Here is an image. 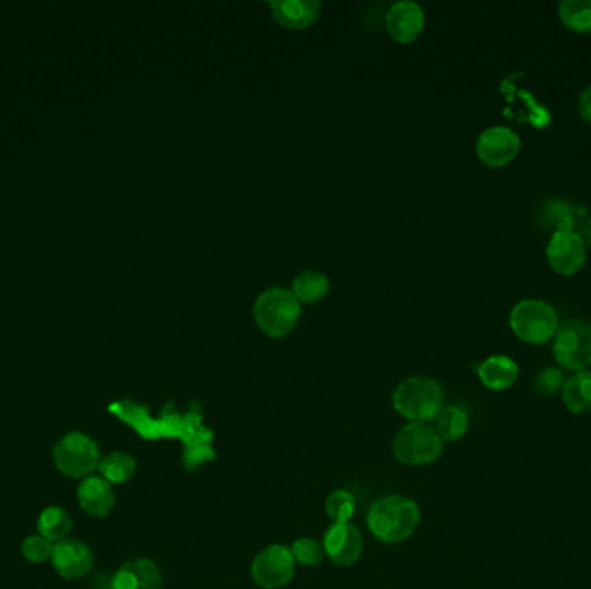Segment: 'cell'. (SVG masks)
Wrapping results in <instances>:
<instances>
[{"label":"cell","instance_id":"17","mask_svg":"<svg viewBox=\"0 0 591 589\" xmlns=\"http://www.w3.org/2000/svg\"><path fill=\"white\" fill-rule=\"evenodd\" d=\"M477 374L484 386L491 391H505L519 379V367L510 356L495 355L477 367Z\"/></svg>","mask_w":591,"mask_h":589},{"label":"cell","instance_id":"3","mask_svg":"<svg viewBox=\"0 0 591 589\" xmlns=\"http://www.w3.org/2000/svg\"><path fill=\"white\" fill-rule=\"evenodd\" d=\"M393 405L403 417L426 424L436 420L443 408V391L438 382L429 377H408L393 394Z\"/></svg>","mask_w":591,"mask_h":589},{"label":"cell","instance_id":"19","mask_svg":"<svg viewBox=\"0 0 591 589\" xmlns=\"http://www.w3.org/2000/svg\"><path fill=\"white\" fill-rule=\"evenodd\" d=\"M71 527H73V522H71L70 513L66 512L64 508L56 507V505L44 508L37 520V531L40 536L49 539L54 545L68 539Z\"/></svg>","mask_w":591,"mask_h":589},{"label":"cell","instance_id":"20","mask_svg":"<svg viewBox=\"0 0 591 589\" xmlns=\"http://www.w3.org/2000/svg\"><path fill=\"white\" fill-rule=\"evenodd\" d=\"M329 280L324 273L315 270H306L299 273L293 282V294L298 298L299 303H318L329 294Z\"/></svg>","mask_w":591,"mask_h":589},{"label":"cell","instance_id":"10","mask_svg":"<svg viewBox=\"0 0 591 589\" xmlns=\"http://www.w3.org/2000/svg\"><path fill=\"white\" fill-rule=\"evenodd\" d=\"M547 258L555 272L571 277L585 266L586 247L576 230H557L548 241Z\"/></svg>","mask_w":591,"mask_h":589},{"label":"cell","instance_id":"14","mask_svg":"<svg viewBox=\"0 0 591 589\" xmlns=\"http://www.w3.org/2000/svg\"><path fill=\"white\" fill-rule=\"evenodd\" d=\"M163 577L156 564L147 558H137L121 565L111 577L109 589H161Z\"/></svg>","mask_w":591,"mask_h":589},{"label":"cell","instance_id":"2","mask_svg":"<svg viewBox=\"0 0 591 589\" xmlns=\"http://www.w3.org/2000/svg\"><path fill=\"white\" fill-rule=\"evenodd\" d=\"M253 313L258 327L265 336L280 339L296 329L301 317V304L293 291L274 287L261 292L256 299Z\"/></svg>","mask_w":591,"mask_h":589},{"label":"cell","instance_id":"6","mask_svg":"<svg viewBox=\"0 0 591 589\" xmlns=\"http://www.w3.org/2000/svg\"><path fill=\"white\" fill-rule=\"evenodd\" d=\"M443 441L434 427L412 422L401 429L393 441V453L405 465H427L438 460Z\"/></svg>","mask_w":591,"mask_h":589},{"label":"cell","instance_id":"15","mask_svg":"<svg viewBox=\"0 0 591 589\" xmlns=\"http://www.w3.org/2000/svg\"><path fill=\"white\" fill-rule=\"evenodd\" d=\"M78 505L90 517H106L115 507V491L101 475H90L78 486Z\"/></svg>","mask_w":591,"mask_h":589},{"label":"cell","instance_id":"4","mask_svg":"<svg viewBox=\"0 0 591 589\" xmlns=\"http://www.w3.org/2000/svg\"><path fill=\"white\" fill-rule=\"evenodd\" d=\"M510 327L528 344H545L559 329V317L543 299H522L510 311Z\"/></svg>","mask_w":591,"mask_h":589},{"label":"cell","instance_id":"28","mask_svg":"<svg viewBox=\"0 0 591 589\" xmlns=\"http://www.w3.org/2000/svg\"><path fill=\"white\" fill-rule=\"evenodd\" d=\"M579 114L586 123H591V83L586 87L581 95H579L578 102Z\"/></svg>","mask_w":591,"mask_h":589},{"label":"cell","instance_id":"23","mask_svg":"<svg viewBox=\"0 0 591 589\" xmlns=\"http://www.w3.org/2000/svg\"><path fill=\"white\" fill-rule=\"evenodd\" d=\"M559 18L572 32H591V0H562Z\"/></svg>","mask_w":591,"mask_h":589},{"label":"cell","instance_id":"13","mask_svg":"<svg viewBox=\"0 0 591 589\" xmlns=\"http://www.w3.org/2000/svg\"><path fill=\"white\" fill-rule=\"evenodd\" d=\"M424 11L419 4L401 0L389 9L386 16V28L393 40L400 44H412L424 30Z\"/></svg>","mask_w":591,"mask_h":589},{"label":"cell","instance_id":"18","mask_svg":"<svg viewBox=\"0 0 591 589\" xmlns=\"http://www.w3.org/2000/svg\"><path fill=\"white\" fill-rule=\"evenodd\" d=\"M562 401L574 415L591 412V370H579L566 379Z\"/></svg>","mask_w":591,"mask_h":589},{"label":"cell","instance_id":"16","mask_svg":"<svg viewBox=\"0 0 591 589\" xmlns=\"http://www.w3.org/2000/svg\"><path fill=\"white\" fill-rule=\"evenodd\" d=\"M275 21L289 30H305L320 16L322 4L317 0H277L270 4Z\"/></svg>","mask_w":591,"mask_h":589},{"label":"cell","instance_id":"25","mask_svg":"<svg viewBox=\"0 0 591 589\" xmlns=\"http://www.w3.org/2000/svg\"><path fill=\"white\" fill-rule=\"evenodd\" d=\"M566 384V377L560 368L545 367L533 379V393L540 398H552L560 393Z\"/></svg>","mask_w":591,"mask_h":589},{"label":"cell","instance_id":"12","mask_svg":"<svg viewBox=\"0 0 591 589\" xmlns=\"http://www.w3.org/2000/svg\"><path fill=\"white\" fill-rule=\"evenodd\" d=\"M324 550L337 565H353L360 558L363 539L353 524H334L325 532Z\"/></svg>","mask_w":591,"mask_h":589},{"label":"cell","instance_id":"1","mask_svg":"<svg viewBox=\"0 0 591 589\" xmlns=\"http://www.w3.org/2000/svg\"><path fill=\"white\" fill-rule=\"evenodd\" d=\"M419 522L417 503L405 496H386L375 501L369 510L370 531L384 543L405 541L414 534Z\"/></svg>","mask_w":591,"mask_h":589},{"label":"cell","instance_id":"24","mask_svg":"<svg viewBox=\"0 0 591 589\" xmlns=\"http://www.w3.org/2000/svg\"><path fill=\"white\" fill-rule=\"evenodd\" d=\"M355 496L344 491V489H337L327 498V515L334 520V524H346L350 522L353 513H355Z\"/></svg>","mask_w":591,"mask_h":589},{"label":"cell","instance_id":"26","mask_svg":"<svg viewBox=\"0 0 591 589\" xmlns=\"http://www.w3.org/2000/svg\"><path fill=\"white\" fill-rule=\"evenodd\" d=\"M21 553L32 564H44L52 558L54 543H51L49 539L42 538L40 534L28 536L21 545Z\"/></svg>","mask_w":591,"mask_h":589},{"label":"cell","instance_id":"22","mask_svg":"<svg viewBox=\"0 0 591 589\" xmlns=\"http://www.w3.org/2000/svg\"><path fill=\"white\" fill-rule=\"evenodd\" d=\"M97 470L101 472V477H104L109 484H123L134 477L137 462H135L134 456L128 455V453L113 451L102 458Z\"/></svg>","mask_w":591,"mask_h":589},{"label":"cell","instance_id":"5","mask_svg":"<svg viewBox=\"0 0 591 589\" xmlns=\"http://www.w3.org/2000/svg\"><path fill=\"white\" fill-rule=\"evenodd\" d=\"M52 460L61 474L83 481L99 469L101 453L92 437L83 432H70L54 446Z\"/></svg>","mask_w":591,"mask_h":589},{"label":"cell","instance_id":"11","mask_svg":"<svg viewBox=\"0 0 591 589\" xmlns=\"http://www.w3.org/2000/svg\"><path fill=\"white\" fill-rule=\"evenodd\" d=\"M54 569L64 579H80L89 574L94 567V553L89 546L77 541V539H64L54 545V553L51 558Z\"/></svg>","mask_w":591,"mask_h":589},{"label":"cell","instance_id":"21","mask_svg":"<svg viewBox=\"0 0 591 589\" xmlns=\"http://www.w3.org/2000/svg\"><path fill=\"white\" fill-rule=\"evenodd\" d=\"M469 429V417L467 413L458 406H443L436 417V432L445 443H453L465 436Z\"/></svg>","mask_w":591,"mask_h":589},{"label":"cell","instance_id":"27","mask_svg":"<svg viewBox=\"0 0 591 589\" xmlns=\"http://www.w3.org/2000/svg\"><path fill=\"white\" fill-rule=\"evenodd\" d=\"M291 551H293L294 560L301 565H306V567H313V565H318L324 560V546L320 545L315 539H298Z\"/></svg>","mask_w":591,"mask_h":589},{"label":"cell","instance_id":"8","mask_svg":"<svg viewBox=\"0 0 591 589\" xmlns=\"http://www.w3.org/2000/svg\"><path fill=\"white\" fill-rule=\"evenodd\" d=\"M294 567L293 551L286 546L272 545L256 555L251 565V577L260 588H284L293 579Z\"/></svg>","mask_w":591,"mask_h":589},{"label":"cell","instance_id":"9","mask_svg":"<svg viewBox=\"0 0 591 589\" xmlns=\"http://www.w3.org/2000/svg\"><path fill=\"white\" fill-rule=\"evenodd\" d=\"M521 151L519 135L507 127L486 128L477 139L476 152L484 165L502 168L517 158Z\"/></svg>","mask_w":591,"mask_h":589},{"label":"cell","instance_id":"29","mask_svg":"<svg viewBox=\"0 0 591 589\" xmlns=\"http://www.w3.org/2000/svg\"><path fill=\"white\" fill-rule=\"evenodd\" d=\"M576 234L581 237V241L585 244L586 249H591V216H586L578 223Z\"/></svg>","mask_w":591,"mask_h":589},{"label":"cell","instance_id":"7","mask_svg":"<svg viewBox=\"0 0 591 589\" xmlns=\"http://www.w3.org/2000/svg\"><path fill=\"white\" fill-rule=\"evenodd\" d=\"M553 356L564 370L579 372L591 365V323L569 320L553 336Z\"/></svg>","mask_w":591,"mask_h":589}]
</instances>
